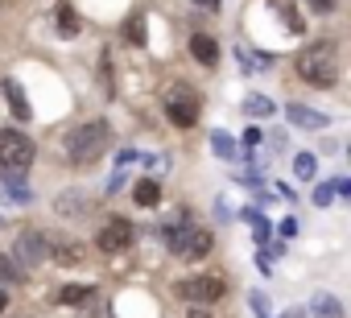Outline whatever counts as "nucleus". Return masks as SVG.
I'll return each instance as SVG.
<instances>
[{"label":"nucleus","mask_w":351,"mask_h":318,"mask_svg":"<svg viewBox=\"0 0 351 318\" xmlns=\"http://www.w3.org/2000/svg\"><path fill=\"white\" fill-rule=\"evenodd\" d=\"M310 5H314L318 13H330V9H335V0H310Z\"/></svg>","instance_id":"nucleus-30"},{"label":"nucleus","mask_w":351,"mask_h":318,"mask_svg":"<svg viewBox=\"0 0 351 318\" xmlns=\"http://www.w3.org/2000/svg\"><path fill=\"white\" fill-rule=\"evenodd\" d=\"M108 140H112L108 120H87V124H75V128L66 132V157H71L75 166H91L95 157L108 149Z\"/></svg>","instance_id":"nucleus-1"},{"label":"nucleus","mask_w":351,"mask_h":318,"mask_svg":"<svg viewBox=\"0 0 351 318\" xmlns=\"http://www.w3.org/2000/svg\"><path fill=\"white\" fill-rule=\"evenodd\" d=\"M5 306H9V297H5V289H0V310H5Z\"/></svg>","instance_id":"nucleus-32"},{"label":"nucleus","mask_w":351,"mask_h":318,"mask_svg":"<svg viewBox=\"0 0 351 318\" xmlns=\"http://www.w3.org/2000/svg\"><path fill=\"white\" fill-rule=\"evenodd\" d=\"M199 91L195 87H186V83H173L169 91H165V116H169V124H178V128H195L199 124Z\"/></svg>","instance_id":"nucleus-5"},{"label":"nucleus","mask_w":351,"mask_h":318,"mask_svg":"<svg viewBox=\"0 0 351 318\" xmlns=\"http://www.w3.org/2000/svg\"><path fill=\"white\" fill-rule=\"evenodd\" d=\"M50 256L58 265H79L83 260V244L79 240H50Z\"/></svg>","instance_id":"nucleus-12"},{"label":"nucleus","mask_w":351,"mask_h":318,"mask_svg":"<svg viewBox=\"0 0 351 318\" xmlns=\"http://www.w3.org/2000/svg\"><path fill=\"white\" fill-rule=\"evenodd\" d=\"M0 87H5V95H9V108H13V116H17V120H29V116H34V112H29V99H25V91L17 87V79H5Z\"/></svg>","instance_id":"nucleus-13"},{"label":"nucleus","mask_w":351,"mask_h":318,"mask_svg":"<svg viewBox=\"0 0 351 318\" xmlns=\"http://www.w3.org/2000/svg\"><path fill=\"white\" fill-rule=\"evenodd\" d=\"M54 17H58L54 25H58V34H62V38H75V34L83 29V21H79L75 5H58V13H54Z\"/></svg>","instance_id":"nucleus-15"},{"label":"nucleus","mask_w":351,"mask_h":318,"mask_svg":"<svg viewBox=\"0 0 351 318\" xmlns=\"http://www.w3.org/2000/svg\"><path fill=\"white\" fill-rule=\"evenodd\" d=\"M244 219H248V228H252V236H256V240L265 244V240H269V219H265L261 211H252V207L244 211Z\"/></svg>","instance_id":"nucleus-21"},{"label":"nucleus","mask_w":351,"mask_h":318,"mask_svg":"<svg viewBox=\"0 0 351 318\" xmlns=\"http://www.w3.org/2000/svg\"><path fill=\"white\" fill-rule=\"evenodd\" d=\"M128 42L145 46V21H141V17H132V21H128Z\"/></svg>","instance_id":"nucleus-24"},{"label":"nucleus","mask_w":351,"mask_h":318,"mask_svg":"<svg viewBox=\"0 0 351 318\" xmlns=\"http://www.w3.org/2000/svg\"><path fill=\"white\" fill-rule=\"evenodd\" d=\"M191 318H207V314H191Z\"/></svg>","instance_id":"nucleus-33"},{"label":"nucleus","mask_w":351,"mask_h":318,"mask_svg":"<svg viewBox=\"0 0 351 318\" xmlns=\"http://www.w3.org/2000/svg\"><path fill=\"white\" fill-rule=\"evenodd\" d=\"M191 54H195L203 66H215V62H219V42L207 38V34H195V38H191Z\"/></svg>","instance_id":"nucleus-11"},{"label":"nucleus","mask_w":351,"mask_h":318,"mask_svg":"<svg viewBox=\"0 0 351 318\" xmlns=\"http://www.w3.org/2000/svg\"><path fill=\"white\" fill-rule=\"evenodd\" d=\"M228 293V281L223 277H215V273H199V277H186V281H178V297H186V302H199V306H207V302H219Z\"/></svg>","instance_id":"nucleus-6"},{"label":"nucleus","mask_w":351,"mask_h":318,"mask_svg":"<svg viewBox=\"0 0 351 318\" xmlns=\"http://www.w3.org/2000/svg\"><path fill=\"white\" fill-rule=\"evenodd\" d=\"M165 244L173 256H186V260H203L211 252V232L207 228H191V223H169L165 228Z\"/></svg>","instance_id":"nucleus-4"},{"label":"nucleus","mask_w":351,"mask_h":318,"mask_svg":"<svg viewBox=\"0 0 351 318\" xmlns=\"http://www.w3.org/2000/svg\"><path fill=\"white\" fill-rule=\"evenodd\" d=\"M256 145H261V128H248L244 132V149H256Z\"/></svg>","instance_id":"nucleus-28"},{"label":"nucleus","mask_w":351,"mask_h":318,"mask_svg":"<svg viewBox=\"0 0 351 318\" xmlns=\"http://www.w3.org/2000/svg\"><path fill=\"white\" fill-rule=\"evenodd\" d=\"M310 310H314V318H343V302L335 293H314Z\"/></svg>","instance_id":"nucleus-14"},{"label":"nucleus","mask_w":351,"mask_h":318,"mask_svg":"<svg viewBox=\"0 0 351 318\" xmlns=\"http://www.w3.org/2000/svg\"><path fill=\"white\" fill-rule=\"evenodd\" d=\"M132 223L128 219H112L99 236H95V248L99 252H108V256H116V252H124V248H132Z\"/></svg>","instance_id":"nucleus-8"},{"label":"nucleus","mask_w":351,"mask_h":318,"mask_svg":"<svg viewBox=\"0 0 351 318\" xmlns=\"http://www.w3.org/2000/svg\"><path fill=\"white\" fill-rule=\"evenodd\" d=\"M9 260L21 265V269H34V265L50 260V236H46V232H21L17 244H13V256H9Z\"/></svg>","instance_id":"nucleus-7"},{"label":"nucleus","mask_w":351,"mask_h":318,"mask_svg":"<svg viewBox=\"0 0 351 318\" xmlns=\"http://www.w3.org/2000/svg\"><path fill=\"white\" fill-rule=\"evenodd\" d=\"M195 5H203V9H219L223 0H195Z\"/></svg>","instance_id":"nucleus-31"},{"label":"nucleus","mask_w":351,"mask_h":318,"mask_svg":"<svg viewBox=\"0 0 351 318\" xmlns=\"http://www.w3.org/2000/svg\"><path fill=\"white\" fill-rule=\"evenodd\" d=\"M285 116H289L298 128H326V124H330L326 112H314V108H302V103H285Z\"/></svg>","instance_id":"nucleus-10"},{"label":"nucleus","mask_w":351,"mask_h":318,"mask_svg":"<svg viewBox=\"0 0 351 318\" xmlns=\"http://www.w3.org/2000/svg\"><path fill=\"white\" fill-rule=\"evenodd\" d=\"M252 306H256V314H261V318H273V314H269V297H265V293H252Z\"/></svg>","instance_id":"nucleus-26"},{"label":"nucleus","mask_w":351,"mask_h":318,"mask_svg":"<svg viewBox=\"0 0 351 318\" xmlns=\"http://www.w3.org/2000/svg\"><path fill=\"white\" fill-rule=\"evenodd\" d=\"M21 281V269L5 256V252H0V285H17Z\"/></svg>","instance_id":"nucleus-23"},{"label":"nucleus","mask_w":351,"mask_h":318,"mask_svg":"<svg viewBox=\"0 0 351 318\" xmlns=\"http://www.w3.org/2000/svg\"><path fill=\"white\" fill-rule=\"evenodd\" d=\"M298 75L310 87H335L339 83V54L330 42H314L298 54Z\"/></svg>","instance_id":"nucleus-2"},{"label":"nucleus","mask_w":351,"mask_h":318,"mask_svg":"<svg viewBox=\"0 0 351 318\" xmlns=\"http://www.w3.org/2000/svg\"><path fill=\"white\" fill-rule=\"evenodd\" d=\"M330 199H335V191H330V186H318V191H314V203H318V207H326Z\"/></svg>","instance_id":"nucleus-27"},{"label":"nucleus","mask_w":351,"mask_h":318,"mask_svg":"<svg viewBox=\"0 0 351 318\" xmlns=\"http://www.w3.org/2000/svg\"><path fill=\"white\" fill-rule=\"evenodd\" d=\"M330 191H335V195H351V182H347V178H335V186H330Z\"/></svg>","instance_id":"nucleus-29"},{"label":"nucleus","mask_w":351,"mask_h":318,"mask_svg":"<svg viewBox=\"0 0 351 318\" xmlns=\"http://www.w3.org/2000/svg\"><path fill=\"white\" fill-rule=\"evenodd\" d=\"M132 199H136V207H157V199H161V186H157L153 178H145V182H136Z\"/></svg>","instance_id":"nucleus-16"},{"label":"nucleus","mask_w":351,"mask_h":318,"mask_svg":"<svg viewBox=\"0 0 351 318\" xmlns=\"http://www.w3.org/2000/svg\"><path fill=\"white\" fill-rule=\"evenodd\" d=\"M211 149H215V157H223V162H232V157H236V140L228 132H215L211 136Z\"/></svg>","instance_id":"nucleus-19"},{"label":"nucleus","mask_w":351,"mask_h":318,"mask_svg":"<svg viewBox=\"0 0 351 318\" xmlns=\"http://www.w3.org/2000/svg\"><path fill=\"white\" fill-rule=\"evenodd\" d=\"M91 207H95V199H91V195H79V191H71V195H58V199H54V211H58V215H66V219H83Z\"/></svg>","instance_id":"nucleus-9"},{"label":"nucleus","mask_w":351,"mask_h":318,"mask_svg":"<svg viewBox=\"0 0 351 318\" xmlns=\"http://www.w3.org/2000/svg\"><path fill=\"white\" fill-rule=\"evenodd\" d=\"M314 170H318V162H314V153H298L293 157V174L306 182V178H314Z\"/></svg>","instance_id":"nucleus-22"},{"label":"nucleus","mask_w":351,"mask_h":318,"mask_svg":"<svg viewBox=\"0 0 351 318\" xmlns=\"http://www.w3.org/2000/svg\"><path fill=\"white\" fill-rule=\"evenodd\" d=\"M244 112L248 116H273V99L269 95H248L244 99Z\"/></svg>","instance_id":"nucleus-20"},{"label":"nucleus","mask_w":351,"mask_h":318,"mask_svg":"<svg viewBox=\"0 0 351 318\" xmlns=\"http://www.w3.org/2000/svg\"><path fill=\"white\" fill-rule=\"evenodd\" d=\"M108 314H112V306H108V297L91 289V297L83 302V318H108Z\"/></svg>","instance_id":"nucleus-17"},{"label":"nucleus","mask_w":351,"mask_h":318,"mask_svg":"<svg viewBox=\"0 0 351 318\" xmlns=\"http://www.w3.org/2000/svg\"><path fill=\"white\" fill-rule=\"evenodd\" d=\"M87 297H91V285H66V289H58V302L62 306H79Z\"/></svg>","instance_id":"nucleus-18"},{"label":"nucleus","mask_w":351,"mask_h":318,"mask_svg":"<svg viewBox=\"0 0 351 318\" xmlns=\"http://www.w3.org/2000/svg\"><path fill=\"white\" fill-rule=\"evenodd\" d=\"M281 17H285V25H289L293 34H302V17H298V9H293V5H285V9H281Z\"/></svg>","instance_id":"nucleus-25"},{"label":"nucleus","mask_w":351,"mask_h":318,"mask_svg":"<svg viewBox=\"0 0 351 318\" xmlns=\"http://www.w3.org/2000/svg\"><path fill=\"white\" fill-rule=\"evenodd\" d=\"M34 140L21 128H0V178L5 174H25L34 162Z\"/></svg>","instance_id":"nucleus-3"}]
</instances>
